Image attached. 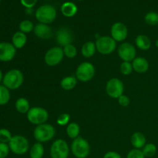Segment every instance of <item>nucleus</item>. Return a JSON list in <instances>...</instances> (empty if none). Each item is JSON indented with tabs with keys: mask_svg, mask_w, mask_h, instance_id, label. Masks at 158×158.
I'll return each mask as SVG.
<instances>
[{
	"mask_svg": "<svg viewBox=\"0 0 158 158\" xmlns=\"http://www.w3.org/2000/svg\"><path fill=\"white\" fill-rule=\"evenodd\" d=\"M24 81L23 73L17 69L8 71L3 77L2 83L9 89H17L23 85Z\"/></svg>",
	"mask_w": 158,
	"mask_h": 158,
	"instance_id": "nucleus-1",
	"label": "nucleus"
},
{
	"mask_svg": "<svg viewBox=\"0 0 158 158\" xmlns=\"http://www.w3.org/2000/svg\"><path fill=\"white\" fill-rule=\"evenodd\" d=\"M135 44L137 48H139L141 50H148L151 46V41L145 35H137L135 40Z\"/></svg>",
	"mask_w": 158,
	"mask_h": 158,
	"instance_id": "nucleus-21",
	"label": "nucleus"
},
{
	"mask_svg": "<svg viewBox=\"0 0 158 158\" xmlns=\"http://www.w3.org/2000/svg\"><path fill=\"white\" fill-rule=\"evenodd\" d=\"M133 69L138 73H144L149 69V63L143 57H136L132 62Z\"/></svg>",
	"mask_w": 158,
	"mask_h": 158,
	"instance_id": "nucleus-17",
	"label": "nucleus"
},
{
	"mask_svg": "<svg viewBox=\"0 0 158 158\" xmlns=\"http://www.w3.org/2000/svg\"><path fill=\"white\" fill-rule=\"evenodd\" d=\"M35 18L40 22V23L43 24H49L52 23L56 18V10L51 5H43L40 6L35 12Z\"/></svg>",
	"mask_w": 158,
	"mask_h": 158,
	"instance_id": "nucleus-3",
	"label": "nucleus"
},
{
	"mask_svg": "<svg viewBox=\"0 0 158 158\" xmlns=\"http://www.w3.org/2000/svg\"><path fill=\"white\" fill-rule=\"evenodd\" d=\"M33 31L35 35L42 40H48L52 36V29L47 24L39 23L35 26Z\"/></svg>",
	"mask_w": 158,
	"mask_h": 158,
	"instance_id": "nucleus-16",
	"label": "nucleus"
},
{
	"mask_svg": "<svg viewBox=\"0 0 158 158\" xmlns=\"http://www.w3.org/2000/svg\"><path fill=\"white\" fill-rule=\"evenodd\" d=\"M124 86L120 79L112 78L106 83V92L109 97L114 99H118L123 94Z\"/></svg>",
	"mask_w": 158,
	"mask_h": 158,
	"instance_id": "nucleus-10",
	"label": "nucleus"
},
{
	"mask_svg": "<svg viewBox=\"0 0 158 158\" xmlns=\"http://www.w3.org/2000/svg\"><path fill=\"white\" fill-rule=\"evenodd\" d=\"M77 84V77H73V76H69L66 77L61 80L60 82V86L65 90H71Z\"/></svg>",
	"mask_w": 158,
	"mask_h": 158,
	"instance_id": "nucleus-24",
	"label": "nucleus"
},
{
	"mask_svg": "<svg viewBox=\"0 0 158 158\" xmlns=\"http://www.w3.org/2000/svg\"><path fill=\"white\" fill-rule=\"evenodd\" d=\"M3 77H4V76H3L2 72V70H1V69H0V83H1V82H2Z\"/></svg>",
	"mask_w": 158,
	"mask_h": 158,
	"instance_id": "nucleus-40",
	"label": "nucleus"
},
{
	"mask_svg": "<svg viewBox=\"0 0 158 158\" xmlns=\"http://www.w3.org/2000/svg\"><path fill=\"white\" fill-rule=\"evenodd\" d=\"M27 119L32 124L38 126L46 123L49 119V114L44 108L35 106L30 108L27 113Z\"/></svg>",
	"mask_w": 158,
	"mask_h": 158,
	"instance_id": "nucleus-7",
	"label": "nucleus"
},
{
	"mask_svg": "<svg viewBox=\"0 0 158 158\" xmlns=\"http://www.w3.org/2000/svg\"><path fill=\"white\" fill-rule=\"evenodd\" d=\"M64 57V52L61 47H52L45 54V63L49 66H54L60 64Z\"/></svg>",
	"mask_w": 158,
	"mask_h": 158,
	"instance_id": "nucleus-11",
	"label": "nucleus"
},
{
	"mask_svg": "<svg viewBox=\"0 0 158 158\" xmlns=\"http://www.w3.org/2000/svg\"><path fill=\"white\" fill-rule=\"evenodd\" d=\"M0 2H1V0H0Z\"/></svg>",
	"mask_w": 158,
	"mask_h": 158,
	"instance_id": "nucleus-43",
	"label": "nucleus"
},
{
	"mask_svg": "<svg viewBox=\"0 0 158 158\" xmlns=\"http://www.w3.org/2000/svg\"><path fill=\"white\" fill-rule=\"evenodd\" d=\"M155 46H156V47H157V49H158V40H156V42H155Z\"/></svg>",
	"mask_w": 158,
	"mask_h": 158,
	"instance_id": "nucleus-41",
	"label": "nucleus"
},
{
	"mask_svg": "<svg viewBox=\"0 0 158 158\" xmlns=\"http://www.w3.org/2000/svg\"><path fill=\"white\" fill-rule=\"evenodd\" d=\"M34 27L35 26H34L33 23L29 21V20H23L19 23V26L20 32H23L25 34L29 33V32L33 31Z\"/></svg>",
	"mask_w": 158,
	"mask_h": 158,
	"instance_id": "nucleus-29",
	"label": "nucleus"
},
{
	"mask_svg": "<svg viewBox=\"0 0 158 158\" xmlns=\"http://www.w3.org/2000/svg\"><path fill=\"white\" fill-rule=\"evenodd\" d=\"M70 120V116L68 114H62L57 117L56 123L60 126H66L69 124V122Z\"/></svg>",
	"mask_w": 158,
	"mask_h": 158,
	"instance_id": "nucleus-34",
	"label": "nucleus"
},
{
	"mask_svg": "<svg viewBox=\"0 0 158 158\" xmlns=\"http://www.w3.org/2000/svg\"><path fill=\"white\" fill-rule=\"evenodd\" d=\"M16 49L12 43L8 42L0 43V61L9 62L15 57Z\"/></svg>",
	"mask_w": 158,
	"mask_h": 158,
	"instance_id": "nucleus-14",
	"label": "nucleus"
},
{
	"mask_svg": "<svg viewBox=\"0 0 158 158\" xmlns=\"http://www.w3.org/2000/svg\"><path fill=\"white\" fill-rule=\"evenodd\" d=\"M12 137V134L9 130L6 129V128L0 129V142L1 143H9Z\"/></svg>",
	"mask_w": 158,
	"mask_h": 158,
	"instance_id": "nucleus-32",
	"label": "nucleus"
},
{
	"mask_svg": "<svg viewBox=\"0 0 158 158\" xmlns=\"http://www.w3.org/2000/svg\"><path fill=\"white\" fill-rule=\"evenodd\" d=\"M10 151L17 155H23L26 154L29 150V140L22 135L12 136L9 143Z\"/></svg>",
	"mask_w": 158,
	"mask_h": 158,
	"instance_id": "nucleus-5",
	"label": "nucleus"
},
{
	"mask_svg": "<svg viewBox=\"0 0 158 158\" xmlns=\"http://www.w3.org/2000/svg\"><path fill=\"white\" fill-rule=\"evenodd\" d=\"M26 43H27V37H26V34L23 32L19 31V32H15L14 35H12V43L16 49H19L24 47Z\"/></svg>",
	"mask_w": 158,
	"mask_h": 158,
	"instance_id": "nucleus-18",
	"label": "nucleus"
},
{
	"mask_svg": "<svg viewBox=\"0 0 158 158\" xmlns=\"http://www.w3.org/2000/svg\"><path fill=\"white\" fill-rule=\"evenodd\" d=\"M127 158H145V156L143 155L142 150L134 148L128 153Z\"/></svg>",
	"mask_w": 158,
	"mask_h": 158,
	"instance_id": "nucleus-35",
	"label": "nucleus"
},
{
	"mask_svg": "<svg viewBox=\"0 0 158 158\" xmlns=\"http://www.w3.org/2000/svg\"><path fill=\"white\" fill-rule=\"evenodd\" d=\"M117 53L120 58L125 62H133L136 58L137 50L134 45L129 43H123L117 49Z\"/></svg>",
	"mask_w": 158,
	"mask_h": 158,
	"instance_id": "nucleus-12",
	"label": "nucleus"
},
{
	"mask_svg": "<svg viewBox=\"0 0 158 158\" xmlns=\"http://www.w3.org/2000/svg\"><path fill=\"white\" fill-rule=\"evenodd\" d=\"M95 75V67L92 63L84 62L80 64L76 70V77L77 80L86 83L94 78Z\"/></svg>",
	"mask_w": 158,
	"mask_h": 158,
	"instance_id": "nucleus-8",
	"label": "nucleus"
},
{
	"mask_svg": "<svg viewBox=\"0 0 158 158\" xmlns=\"http://www.w3.org/2000/svg\"><path fill=\"white\" fill-rule=\"evenodd\" d=\"M103 158H122L120 154L115 151H109L106 153L103 156Z\"/></svg>",
	"mask_w": 158,
	"mask_h": 158,
	"instance_id": "nucleus-39",
	"label": "nucleus"
},
{
	"mask_svg": "<svg viewBox=\"0 0 158 158\" xmlns=\"http://www.w3.org/2000/svg\"><path fill=\"white\" fill-rule=\"evenodd\" d=\"M77 6L72 2H66L61 6V12L64 16L71 18L77 14Z\"/></svg>",
	"mask_w": 158,
	"mask_h": 158,
	"instance_id": "nucleus-20",
	"label": "nucleus"
},
{
	"mask_svg": "<svg viewBox=\"0 0 158 158\" xmlns=\"http://www.w3.org/2000/svg\"><path fill=\"white\" fill-rule=\"evenodd\" d=\"M69 148L68 143L63 139H58L52 143L50 148V156L52 158H68Z\"/></svg>",
	"mask_w": 158,
	"mask_h": 158,
	"instance_id": "nucleus-9",
	"label": "nucleus"
},
{
	"mask_svg": "<svg viewBox=\"0 0 158 158\" xmlns=\"http://www.w3.org/2000/svg\"><path fill=\"white\" fill-rule=\"evenodd\" d=\"M56 134V130L52 125L43 123L35 127L33 131V136L40 143H46L52 140Z\"/></svg>",
	"mask_w": 158,
	"mask_h": 158,
	"instance_id": "nucleus-2",
	"label": "nucleus"
},
{
	"mask_svg": "<svg viewBox=\"0 0 158 158\" xmlns=\"http://www.w3.org/2000/svg\"><path fill=\"white\" fill-rule=\"evenodd\" d=\"M56 39L58 44L64 47L67 45L72 44L73 41V35L70 29L66 27H62L56 32Z\"/></svg>",
	"mask_w": 158,
	"mask_h": 158,
	"instance_id": "nucleus-15",
	"label": "nucleus"
},
{
	"mask_svg": "<svg viewBox=\"0 0 158 158\" xmlns=\"http://www.w3.org/2000/svg\"><path fill=\"white\" fill-rule=\"evenodd\" d=\"M77 1H83V0H77Z\"/></svg>",
	"mask_w": 158,
	"mask_h": 158,
	"instance_id": "nucleus-42",
	"label": "nucleus"
},
{
	"mask_svg": "<svg viewBox=\"0 0 158 158\" xmlns=\"http://www.w3.org/2000/svg\"><path fill=\"white\" fill-rule=\"evenodd\" d=\"M96 51H97L96 43L92 41H88L82 46L81 53L86 58H90L95 54Z\"/></svg>",
	"mask_w": 158,
	"mask_h": 158,
	"instance_id": "nucleus-22",
	"label": "nucleus"
},
{
	"mask_svg": "<svg viewBox=\"0 0 158 158\" xmlns=\"http://www.w3.org/2000/svg\"><path fill=\"white\" fill-rule=\"evenodd\" d=\"M111 37L116 42H122L127 39L128 35V29L125 24L117 22L113 24L110 29Z\"/></svg>",
	"mask_w": 158,
	"mask_h": 158,
	"instance_id": "nucleus-13",
	"label": "nucleus"
},
{
	"mask_svg": "<svg viewBox=\"0 0 158 158\" xmlns=\"http://www.w3.org/2000/svg\"><path fill=\"white\" fill-rule=\"evenodd\" d=\"M144 20L149 26H157L158 25V13L156 12H150L146 14Z\"/></svg>",
	"mask_w": 158,
	"mask_h": 158,
	"instance_id": "nucleus-30",
	"label": "nucleus"
},
{
	"mask_svg": "<svg viewBox=\"0 0 158 158\" xmlns=\"http://www.w3.org/2000/svg\"><path fill=\"white\" fill-rule=\"evenodd\" d=\"M142 152L145 157H152L157 153V147L152 143H146L145 146L142 148Z\"/></svg>",
	"mask_w": 158,
	"mask_h": 158,
	"instance_id": "nucleus-28",
	"label": "nucleus"
},
{
	"mask_svg": "<svg viewBox=\"0 0 158 158\" xmlns=\"http://www.w3.org/2000/svg\"><path fill=\"white\" fill-rule=\"evenodd\" d=\"M10 92L9 89L4 85H0V106L7 104L10 100Z\"/></svg>",
	"mask_w": 158,
	"mask_h": 158,
	"instance_id": "nucleus-27",
	"label": "nucleus"
},
{
	"mask_svg": "<svg viewBox=\"0 0 158 158\" xmlns=\"http://www.w3.org/2000/svg\"><path fill=\"white\" fill-rule=\"evenodd\" d=\"M80 133V127L77 123H69L66 127V134L71 139H76L79 137Z\"/></svg>",
	"mask_w": 158,
	"mask_h": 158,
	"instance_id": "nucleus-26",
	"label": "nucleus"
},
{
	"mask_svg": "<svg viewBox=\"0 0 158 158\" xmlns=\"http://www.w3.org/2000/svg\"><path fill=\"white\" fill-rule=\"evenodd\" d=\"M118 103L121 106H123V107H126V106H129L130 104V99L126 95H121L118 98Z\"/></svg>",
	"mask_w": 158,
	"mask_h": 158,
	"instance_id": "nucleus-37",
	"label": "nucleus"
},
{
	"mask_svg": "<svg viewBox=\"0 0 158 158\" xmlns=\"http://www.w3.org/2000/svg\"><path fill=\"white\" fill-rule=\"evenodd\" d=\"M63 52H64V56L69 59H72L76 57L77 55V49L75 46L73 44H69L67 46H64L63 49Z\"/></svg>",
	"mask_w": 158,
	"mask_h": 158,
	"instance_id": "nucleus-31",
	"label": "nucleus"
},
{
	"mask_svg": "<svg viewBox=\"0 0 158 158\" xmlns=\"http://www.w3.org/2000/svg\"><path fill=\"white\" fill-rule=\"evenodd\" d=\"M38 0H20L21 4L26 9H32L36 4Z\"/></svg>",
	"mask_w": 158,
	"mask_h": 158,
	"instance_id": "nucleus-38",
	"label": "nucleus"
},
{
	"mask_svg": "<svg viewBox=\"0 0 158 158\" xmlns=\"http://www.w3.org/2000/svg\"><path fill=\"white\" fill-rule=\"evenodd\" d=\"M120 73H121L123 75H125V76L130 75V74L133 72V70H134L132 63H131V62L123 61V63L120 64Z\"/></svg>",
	"mask_w": 158,
	"mask_h": 158,
	"instance_id": "nucleus-33",
	"label": "nucleus"
},
{
	"mask_svg": "<svg viewBox=\"0 0 158 158\" xmlns=\"http://www.w3.org/2000/svg\"><path fill=\"white\" fill-rule=\"evenodd\" d=\"M97 50L103 55H109L117 48V42L111 36H100L95 42Z\"/></svg>",
	"mask_w": 158,
	"mask_h": 158,
	"instance_id": "nucleus-6",
	"label": "nucleus"
},
{
	"mask_svg": "<svg viewBox=\"0 0 158 158\" xmlns=\"http://www.w3.org/2000/svg\"><path fill=\"white\" fill-rule=\"evenodd\" d=\"M70 150L77 158H86L90 153V146L86 139L78 137L71 143Z\"/></svg>",
	"mask_w": 158,
	"mask_h": 158,
	"instance_id": "nucleus-4",
	"label": "nucleus"
},
{
	"mask_svg": "<svg viewBox=\"0 0 158 158\" xmlns=\"http://www.w3.org/2000/svg\"><path fill=\"white\" fill-rule=\"evenodd\" d=\"M9 144L5 143H1L0 142V158H6L9 154Z\"/></svg>",
	"mask_w": 158,
	"mask_h": 158,
	"instance_id": "nucleus-36",
	"label": "nucleus"
},
{
	"mask_svg": "<svg viewBox=\"0 0 158 158\" xmlns=\"http://www.w3.org/2000/svg\"><path fill=\"white\" fill-rule=\"evenodd\" d=\"M15 109L20 114H27L30 110V105L29 101L24 97H20L15 102Z\"/></svg>",
	"mask_w": 158,
	"mask_h": 158,
	"instance_id": "nucleus-25",
	"label": "nucleus"
},
{
	"mask_svg": "<svg viewBox=\"0 0 158 158\" xmlns=\"http://www.w3.org/2000/svg\"><path fill=\"white\" fill-rule=\"evenodd\" d=\"M131 143L135 149L141 150L146 144V137L140 132H136L132 135L131 139Z\"/></svg>",
	"mask_w": 158,
	"mask_h": 158,
	"instance_id": "nucleus-19",
	"label": "nucleus"
},
{
	"mask_svg": "<svg viewBox=\"0 0 158 158\" xmlns=\"http://www.w3.org/2000/svg\"><path fill=\"white\" fill-rule=\"evenodd\" d=\"M44 147L42 143L37 142L32 145L29 151L30 158H43L44 156Z\"/></svg>",
	"mask_w": 158,
	"mask_h": 158,
	"instance_id": "nucleus-23",
	"label": "nucleus"
}]
</instances>
